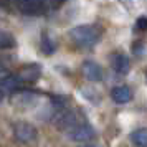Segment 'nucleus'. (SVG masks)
Returning a JSON list of instances; mask_svg holds the SVG:
<instances>
[{"mask_svg": "<svg viewBox=\"0 0 147 147\" xmlns=\"http://www.w3.org/2000/svg\"><path fill=\"white\" fill-rule=\"evenodd\" d=\"M69 38L80 48H91L99 41L101 30L96 25H78L69 30Z\"/></svg>", "mask_w": 147, "mask_h": 147, "instance_id": "f257e3e1", "label": "nucleus"}, {"mask_svg": "<svg viewBox=\"0 0 147 147\" xmlns=\"http://www.w3.org/2000/svg\"><path fill=\"white\" fill-rule=\"evenodd\" d=\"M66 136H68V139L74 140V142H88V140L94 139L96 131L93 129L91 124H88L86 121H81V122H78L71 129H68Z\"/></svg>", "mask_w": 147, "mask_h": 147, "instance_id": "f03ea898", "label": "nucleus"}, {"mask_svg": "<svg viewBox=\"0 0 147 147\" xmlns=\"http://www.w3.org/2000/svg\"><path fill=\"white\" fill-rule=\"evenodd\" d=\"M13 136L15 139L18 142H22V144H32L38 137V131L35 129L33 124L20 121V122H17L13 126Z\"/></svg>", "mask_w": 147, "mask_h": 147, "instance_id": "7ed1b4c3", "label": "nucleus"}, {"mask_svg": "<svg viewBox=\"0 0 147 147\" xmlns=\"http://www.w3.org/2000/svg\"><path fill=\"white\" fill-rule=\"evenodd\" d=\"M10 102L18 109H30L36 104V94L33 91H17L10 96Z\"/></svg>", "mask_w": 147, "mask_h": 147, "instance_id": "20e7f679", "label": "nucleus"}, {"mask_svg": "<svg viewBox=\"0 0 147 147\" xmlns=\"http://www.w3.org/2000/svg\"><path fill=\"white\" fill-rule=\"evenodd\" d=\"M18 80L22 84H30V83H36L41 76V66L38 63H30L20 68V71L17 73Z\"/></svg>", "mask_w": 147, "mask_h": 147, "instance_id": "39448f33", "label": "nucleus"}, {"mask_svg": "<svg viewBox=\"0 0 147 147\" xmlns=\"http://www.w3.org/2000/svg\"><path fill=\"white\" fill-rule=\"evenodd\" d=\"M18 8L23 15L28 17H40L48 10V7L45 5L43 0H28V2H22L18 3Z\"/></svg>", "mask_w": 147, "mask_h": 147, "instance_id": "423d86ee", "label": "nucleus"}, {"mask_svg": "<svg viewBox=\"0 0 147 147\" xmlns=\"http://www.w3.org/2000/svg\"><path fill=\"white\" fill-rule=\"evenodd\" d=\"M83 74L86 76V80L98 83L102 80V68L94 61H84L83 63Z\"/></svg>", "mask_w": 147, "mask_h": 147, "instance_id": "0eeeda50", "label": "nucleus"}, {"mask_svg": "<svg viewBox=\"0 0 147 147\" xmlns=\"http://www.w3.org/2000/svg\"><path fill=\"white\" fill-rule=\"evenodd\" d=\"M111 98L117 104H126V102H129L132 99V91L127 86H116L111 91Z\"/></svg>", "mask_w": 147, "mask_h": 147, "instance_id": "6e6552de", "label": "nucleus"}, {"mask_svg": "<svg viewBox=\"0 0 147 147\" xmlns=\"http://www.w3.org/2000/svg\"><path fill=\"white\" fill-rule=\"evenodd\" d=\"M22 83L18 80V76L17 74H3V76H0V91H8V93H13L17 88L20 86Z\"/></svg>", "mask_w": 147, "mask_h": 147, "instance_id": "1a4fd4ad", "label": "nucleus"}, {"mask_svg": "<svg viewBox=\"0 0 147 147\" xmlns=\"http://www.w3.org/2000/svg\"><path fill=\"white\" fill-rule=\"evenodd\" d=\"M113 68L116 73L119 74H127L131 69V61L124 53H117L113 56Z\"/></svg>", "mask_w": 147, "mask_h": 147, "instance_id": "9d476101", "label": "nucleus"}, {"mask_svg": "<svg viewBox=\"0 0 147 147\" xmlns=\"http://www.w3.org/2000/svg\"><path fill=\"white\" fill-rule=\"evenodd\" d=\"M40 50H41V53L47 55V56H50V55H53L55 51H56V43H55V40L47 33V32H43V33H41Z\"/></svg>", "mask_w": 147, "mask_h": 147, "instance_id": "9b49d317", "label": "nucleus"}, {"mask_svg": "<svg viewBox=\"0 0 147 147\" xmlns=\"http://www.w3.org/2000/svg\"><path fill=\"white\" fill-rule=\"evenodd\" d=\"M15 45H17V41H15L13 35L0 28V50H12V48H15Z\"/></svg>", "mask_w": 147, "mask_h": 147, "instance_id": "f8f14e48", "label": "nucleus"}, {"mask_svg": "<svg viewBox=\"0 0 147 147\" xmlns=\"http://www.w3.org/2000/svg\"><path fill=\"white\" fill-rule=\"evenodd\" d=\"M131 140L137 147H147V127H140L131 132Z\"/></svg>", "mask_w": 147, "mask_h": 147, "instance_id": "ddd939ff", "label": "nucleus"}, {"mask_svg": "<svg viewBox=\"0 0 147 147\" xmlns=\"http://www.w3.org/2000/svg\"><path fill=\"white\" fill-rule=\"evenodd\" d=\"M81 91H83V94H84V98H86V99L93 101V102H99V99H98V98H93V89H88V88H83ZM94 96H98V94H94Z\"/></svg>", "mask_w": 147, "mask_h": 147, "instance_id": "4468645a", "label": "nucleus"}, {"mask_svg": "<svg viewBox=\"0 0 147 147\" xmlns=\"http://www.w3.org/2000/svg\"><path fill=\"white\" fill-rule=\"evenodd\" d=\"M136 27L139 28V30H147V17H139L137 22H136Z\"/></svg>", "mask_w": 147, "mask_h": 147, "instance_id": "2eb2a0df", "label": "nucleus"}, {"mask_svg": "<svg viewBox=\"0 0 147 147\" xmlns=\"http://www.w3.org/2000/svg\"><path fill=\"white\" fill-rule=\"evenodd\" d=\"M43 2H45V5L48 8H56L63 3V0H43Z\"/></svg>", "mask_w": 147, "mask_h": 147, "instance_id": "dca6fc26", "label": "nucleus"}, {"mask_svg": "<svg viewBox=\"0 0 147 147\" xmlns=\"http://www.w3.org/2000/svg\"><path fill=\"white\" fill-rule=\"evenodd\" d=\"M13 0H0V8H10Z\"/></svg>", "mask_w": 147, "mask_h": 147, "instance_id": "f3484780", "label": "nucleus"}, {"mask_svg": "<svg viewBox=\"0 0 147 147\" xmlns=\"http://www.w3.org/2000/svg\"><path fill=\"white\" fill-rule=\"evenodd\" d=\"M140 50H144V45H142V43H136V45H134V47H132V51H134V53H136V55L142 53Z\"/></svg>", "mask_w": 147, "mask_h": 147, "instance_id": "a211bd4d", "label": "nucleus"}, {"mask_svg": "<svg viewBox=\"0 0 147 147\" xmlns=\"http://www.w3.org/2000/svg\"><path fill=\"white\" fill-rule=\"evenodd\" d=\"M3 101V91H0V102Z\"/></svg>", "mask_w": 147, "mask_h": 147, "instance_id": "6ab92c4d", "label": "nucleus"}, {"mask_svg": "<svg viewBox=\"0 0 147 147\" xmlns=\"http://www.w3.org/2000/svg\"><path fill=\"white\" fill-rule=\"evenodd\" d=\"M81 147H98V146H89V144H86V146H81Z\"/></svg>", "mask_w": 147, "mask_h": 147, "instance_id": "aec40b11", "label": "nucleus"}, {"mask_svg": "<svg viewBox=\"0 0 147 147\" xmlns=\"http://www.w3.org/2000/svg\"><path fill=\"white\" fill-rule=\"evenodd\" d=\"M146 78H147V73H146Z\"/></svg>", "mask_w": 147, "mask_h": 147, "instance_id": "412c9836", "label": "nucleus"}]
</instances>
